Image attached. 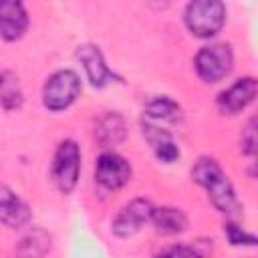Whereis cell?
<instances>
[{"label": "cell", "instance_id": "obj_1", "mask_svg": "<svg viewBox=\"0 0 258 258\" xmlns=\"http://www.w3.org/2000/svg\"><path fill=\"white\" fill-rule=\"evenodd\" d=\"M191 177L194 181H198L210 196L212 204L228 216H234L240 210V204L236 200L234 187L230 183V179L226 177V173L222 171V167L218 165L216 159L212 157H202L196 161V165L191 167Z\"/></svg>", "mask_w": 258, "mask_h": 258}, {"label": "cell", "instance_id": "obj_2", "mask_svg": "<svg viewBox=\"0 0 258 258\" xmlns=\"http://www.w3.org/2000/svg\"><path fill=\"white\" fill-rule=\"evenodd\" d=\"M226 20V6L220 0H196L185 8V26L194 36H214Z\"/></svg>", "mask_w": 258, "mask_h": 258}, {"label": "cell", "instance_id": "obj_3", "mask_svg": "<svg viewBox=\"0 0 258 258\" xmlns=\"http://www.w3.org/2000/svg\"><path fill=\"white\" fill-rule=\"evenodd\" d=\"M196 73L200 75L202 81L206 83H218L222 81L234 64V54L230 44L224 42H214L208 46H202L200 52L196 54Z\"/></svg>", "mask_w": 258, "mask_h": 258}, {"label": "cell", "instance_id": "obj_4", "mask_svg": "<svg viewBox=\"0 0 258 258\" xmlns=\"http://www.w3.org/2000/svg\"><path fill=\"white\" fill-rule=\"evenodd\" d=\"M81 93V81L73 71H56L42 87V103L50 111H62Z\"/></svg>", "mask_w": 258, "mask_h": 258}, {"label": "cell", "instance_id": "obj_5", "mask_svg": "<svg viewBox=\"0 0 258 258\" xmlns=\"http://www.w3.org/2000/svg\"><path fill=\"white\" fill-rule=\"evenodd\" d=\"M79 169H81V151L79 145L73 139H64L54 153L52 161V177L56 187L62 194H71L73 187L77 185L79 179Z\"/></svg>", "mask_w": 258, "mask_h": 258}, {"label": "cell", "instance_id": "obj_6", "mask_svg": "<svg viewBox=\"0 0 258 258\" xmlns=\"http://www.w3.org/2000/svg\"><path fill=\"white\" fill-rule=\"evenodd\" d=\"M131 177V165L125 157L113 151H105L99 155L95 163V181L105 189H119Z\"/></svg>", "mask_w": 258, "mask_h": 258}, {"label": "cell", "instance_id": "obj_7", "mask_svg": "<svg viewBox=\"0 0 258 258\" xmlns=\"http://www.w3.org/2000/svg\"><path fill=\"white\" fill-rule=\"evenodd\" d=\"M151 212H153V206L147 200H133V202H129L115 216L113 226H111L113 234L119 236V238H129V236L137 234L151 220Z\"/></svg>", "mask_w": 258, "mask_h": 258}, {"label": "cell", "instance_id": "obj_8", "mask_svg": "<svg viewBox=\"0 0 258 258\" xmlns=\"http://www.w3.org/2000/svg\"><path fill=\"white\" fill-rule=\"evenodd\" d=\"M254 97H256V79L244 77L218 95V109L224 115H234L244 107H248L254 101Z\"/></svg>", "mask_w": 258, "mask_h": 258}, {"label": "cell", "instance_id": "obj_9", "mask_svg": "<svg viewBox=\"0 0 258 258\" xmlns=\"http://www.w3.org/2000/svg\"><path fill=\"white\" fill-rule=\"evenodd\" d=\"M77 58L83 62L87 77L93 87H105L109 81L115 79V73L105 64V58L95 44H83L77 48Z\"/></svg>", "mask_w": 258, "mask_h": 258}, {"label": "cell", "instance_id": "obj_10", "mask_svg": "<svg viewBox=\"0 0 258 258\" xmlns=\"http://www.w3.org/2000/svg\"><path fill=\"white\" fill-rule=\"evenodd\" d=\"M28 26L26 10L16 0L0 2V36L4 40H18Z\"/></svg>", "mask_w": 258, "mask_h": 258}, {"label": "cell", "instance_id": "obj_11", "mask_svg": "<svg viewBox=\"0 0 258 258\" xmlns=\"http://www.w3.org/2000/svg\"><path fill=\"white\" fill-rule=\"evenodd\" d=\"M0 222L8 228H22L30 222L28 206L8 185H0Z\"/></svg>", "mask_w": 258, "mask_h": 258}, {"label": "cell", "instance_id": "obj_12", "mask_svg": "<svg viewBox=\"0 0 258 258\" xmlns=\"http://www.w3.org/2000/svg\"><path fill=\"white\" fill-rule=\"evenodd\" d=\"M143 135H145V139L149 141L151 149L155 151L157 159H161V161H165V163H171V161H175V159L179 157V149H177L173 137H171L165 129H159V127H155L153 123L143 121Z\"/></svg>", "mask_w": 258, "mask_h": 258}, {"label": "cell", "instance_id": "obj_13", "mask_svg": "<svg viewBox=\"0 0 258 258\" xmlns=\"http://www.w3.org/2000/svg\"><path fill=\"white\" fill-rule=\"evenodd\" d=\"M149 222H153L155 230L163 234H177L183 232L187 226L185 214L177 208H153Z\"/></svg>", "mask_w": 258, "mask_h": 258}, {"label": "cell", "instance_id": "obj_14", "mask_svg": "<svg viewBox=\"0 0 258 258\" xmlns=\"http://www.w3.org/2000/svg\"><path fill=\"white\" fill-rule=\"evenodd\" d=\"M0 105L4 109H18L22 105V89L18 85V79L10 71L0 73Z\"/></svg>", "mask_w": 258, "mask_h": 258}, {"label": "cell", "instance_id": "obj_15", "mask_svg": "<svg viewBox=\"0 0 258 258\" xmlns=\"http://www.w3.org/2000/svg\"><path fill=\"white\" fill-rule=\"evenodd\" d=\"M145 113L151 117V119H157V121H179L181 119V109L175 101H171L169 97H155L147 103L145 107Z\"/></svg>", "mask_w": 258, "mask_h": 258}, {"label": "cell", "instance_id": "obj_16", "mask_svg": "<svg viewBox=\"0 0 258 258\" xmlns=\"http://www.w3.org/2000/svg\"><path fill=\"white\" fill-rule=\"evenodd\" d=\"M123 135H125V125L117 113H107L97 125V137L103 145L119 143L123 139Z\"/></svg>", "mask_w": 258, "mask_h": 258}, {"label": "cell", "instance_id": "obj_17", "mask_svg": "<svg viewBox=\"0 0 258 258\" xmlns=\"http://www.w3.org/2000/svg\"><path fill=\"white\" fill-rule=\"evenodd\" d=\"M242 153L246 155L256 153V119H250L242 133Z\"/></svg>", "mask_w": 258, "mask_h": 258}, {"label": "cell", "instance_id": "obj_18", "mask_svg": "<svg viewBox=\"0 0 258 258\" xmlns=\"http://www.w3.org/2000/svg\"><path fill=\"white\" fill-rule=\"evenodd\" d=\"M155 258H202V254L198 250H194L191 246H171L163 252H159Z\"/></svg>", "mask_w": 258, "mask_h": 258}, {"label": "cell", "instance_id": "obj_19", "mask_svg": "<svg viewBox=\"0 0 258 258\" xmlns=\"http://www.w3.org/2000/svg\"><path fill=\"white\" fill-rule=\"evenodd\" d=\"M226 234L230 238L232 244H248V246H254L256 244V238L252 234H246L244 230H240L236 224H228L226 226Z\"/></svg>", "mask_w": 258, "mask_h": 258}]
</instances>
